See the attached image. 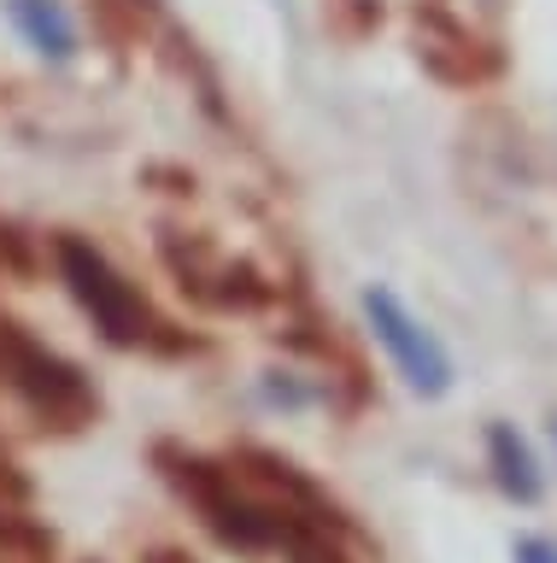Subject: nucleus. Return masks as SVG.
I'll return each instance as SVG.
<instances>
[{"instance_id": "1", "label": "nucleus", "mask_w": 557, "mask_h": 563, "mask_svg": "<svg viewBox=\"0 0 557 563\" xmlns=\"http://www.w3.org/2000/svg\"><path fill=\"white\" fill-rule=\"evenodd\" d=\"M358 306H364V317H370V334L381 341V352L393 358L399 382H405L411 394H423V399H441L452 387V352L441 346V334H434L393 288H364Z\"/></svg>"}, {"instance_id": "2", "label": "nucleus", "mask_w": 557, "mask_h": 563, "mask_svg": "<svg viewBox=\"0 0 557 563\" xmlns=\"http://www.w3.org/2000/svg\"><path fill=\"white\" fill-rule=\"evenodd\" d=\"M7 18L12 30L30 42V53L47 65H71L77 59V18L65 12V0H7Z\"/></svg>"}, {"instance_id": "3", "label": "nucleus", "mask_w": 557, "mask_h": 563, "mask_svg": "<svg viewBox=\"0 0 557 563\" xmlns=\"http://www.w3.org/2000/svg\"><path fill=\"white\" fill-rule=\"evenodd\" d=\"M487 452H493L499 487L511 493V499L534 505V499H539V464H534L528 440H522L516 429H504V422H493V429H487Z\"/></svg>"}, {"instance_id": "4", "label": "nucleus", "mask_w": 557, "mask_h": 563, "mask_svg": "<svg viewBox=\"0 0 557 563\" xmlns=\"http://www.w3.org/2000/svg\"><path fill=\"white\" fill-rule=\"evenodd\" d=\"M516 563H557V540H522Z\"/></svg>"}, {"instance_id": "5", "label": "nucleus", "mask_w": 557, "mask_h": 563, "mask_svg": "<svg viewBox=\"0 0 557 563\" xmlns=\"http://www.w3.org/2000/svg\"><path fill=\"white\" fill-rule=\"evenodd\" d=\"M552 440H557V422H552Z\"/></svg>"}]
</instances>
